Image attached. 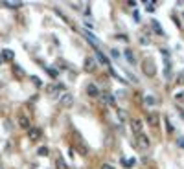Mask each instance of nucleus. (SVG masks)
Here are the masks:
<instances>
[{
    "label": "nucleus",
    "instance_id": "30",
    "mask_svg": "<svg viewBox=\"0 0 184 169\" xmlns=\"http://www.w3.org/2000/svg\"><path fill=\"white\" fill-rule=\"evenodd\" d=\"M175 99H177V101H184V94H177Z\"/></svg>",
    "mask_w": 184,
    "mask_h": 169
},
{
    "label": "nucleus",
    "instance_id": "11",
    "mask_svg": "<svg viewBox=\"0 0 184 169\" xmlns=\"http://www.w3.org/2000/svg\"><path fill=\"white\" fill-rule=\"evenodd\" d=\"M48 92L52 96H55V98H59L63 94V85H52V86H48Z\"/></svg>",
    "mask_w": 184,
    "mask_h": 169
},
{
    "label": "nucleus",
    "instance_id": "3",
    "mask_svg": "<svg viewBox=\"0 0 184 169\" xmlns=\"http://www.w3.org/2000/svg\"><path fill=\"white\" fill-rule=\"evenodd\" d=\"M136 143H138V147H140L142 151H147V149L151 147V141H149V138H147L144 132L136 136Z\"/></svg>",
    "mask_w": 184,
    "mask_h": 169
},
{
    "label": "nucleus",
    "instance_id": "29",
    "mask_svg": "<svg viewBox=\"0 0 184 169\" xmlns=\"http://www.w3.org/2000/svg\"><path fill=\"white\" fill-rule=\"evenodd\" d=\"M123 164H125V165H127V167H133V165H134V160H125V162H123Z\"/></svg>",
    "mask_w": 184,
    "mask_h": 169
},
{
    "label": "nucleus",
    "instance_id": "27",
    "mask_svg": "<svg viewBox=\"0 0 184 169\" xmlns=\"http://www.w3.org/2000/svg\"><path fill=\"white\" fill-rule=\"evenodd\" d=\"M166 125H168V132H173V125L169 123V119H166Z\"/></svg>",
    "mask_w": 184,
    "mask_h": 169
},
{
    "label": "nucleus",
    "instance_id": "12",
    "mask_svg": "<svg viewBox=\"0 0 184 169\" xmlns=\"http://www.w3.org/2000/svg\"><path fill=\"white\" fill-rule=\"evenodd\" d=\"M0 57H2L4 61H13V59H15V54H13V50H9V48H6V50H2V54H0Z\"/></svg>",
    "mask_w": 184,
    "mask_h": 169
},
{
    "label": "nucleus",
    "instance_id": "33",
    "mask_svg": "<svg viewBox=\"0 0 184 169\" xmlns=\"http://www.w3.org/2000/svg\"><path fill=\"white\" fill-rule=\"evenodd\" d=\"M0 169H2V167H0Z\"/></svg>",
    "mask_w": 184,
    "mask_h": 169
},
{
    "label": "nucleus",
    "instance_id": "9",
    "mask_svg": "<svg viewBox=\"0 0 184 169\" xmlns=\"http://www.w3.org/2000/svg\"><path fill=\"white\" fill-rule=\"evenodd\" d=\"M41 134H42V132H41L39 127H31V129L28 131V138H30L31 141H37V140L41 138Z\"/></svg>",
    "mask_w": 184,
    "mask_h": 169
},
{
    "label": "nucleus",
    "instance_id": "17",
    "mask_svg": "<svg viewBox=\"0 0 184 169\" xmlns=\"http://www.w3.org/2000/svg\"><path fill=\"white\" fill-rule=\"evenodd\" d=\"M48 153H50L48 147H39V149H37V154H39V156H48Z\"/></svg>",
    "mask_w": 184,
    "mask_h": 169
},
{
    "label": "nucleus",
    "instance_id": "23",
    "mask_svg": "<svg viewBox=\"0 0 184 169\" xmlns=\"http://www.w3.org/2000/svg\"><path fill=\"white\" fill-rule=\"evenodd\" d=\"M146 6H147L146 8L147 11H155V2H146Z\"/></svg>",
    "mask_w": 184,
    "mask_h": 169
},
{
    "label": "nucleus",
    "instance_id": "31",
    "mask_svg": "<svg viewBox=\"0 0 184 169\" xmlns=\"http://www.w3.org/2000/svg\"><path fill=\"white\" fill-rule=\"evenodd\" d=\"M46 70H48V74H50V76H54V77L57 76V72H55V70H52V68H46Z\"/></svg>",
    "mask_w": 184,
    "mask_h": 169
},
{
    "label": "nucleus",
    "instance_id": "20",
    "mask_svg": "<svg viewBox=\"0 0 184 169\" xmlns=\"http://www.w3.org/2000/svg\"><path fill=\"white\" fill-rule=\"evenodd\" d=\"M116 112H118V118H120V122H127V114H125V110L118 109Z\"/></svg>",
    "mask_w": 184,
    "mask_h": 169
},
{
    "label": "nucleus",
    "instance_id": "2",
    "mask_svg": "<svg viewBox=\"0 0 184 169\" xmlns=\"http://www.w3.org/2000/svg\"><path fill=\"white\" fill-rule=\"evenodd\" d=\"M59 103H61V107H64V109L72 107V105H74V96H72L70 92H63V94L59 96Z\"/></svg>",
    "mask_w": 184,
    "mask_h": 169
},
{
    "label": "nucleus",
    "instance_id": "1",
    "mask_svg": "<svg viewBox=\"0 0 184 169\" xmlns=\"http://www.w3.org/2000/svg\"><path fill=\"white\" fill-rule=\"evenodd\" d=\"M142 70H144V74H146V76L153 77V76L156 74V68H155V63H153V59H146V61L142 63Z\"/></svg>",
    "mask_w": 184,
    "mask_h": 169
},
{
    "label": "nucleus",
    "instance_id": "24",
    "mask_svg": "<svg viewBox=\"0 0 184 169\" xmlns=\"http://www.w3.org/2000/svg\"><path fill=\"white\" fill-rule=\"evenodd\" d=\"M101 169H116V167H114L112 164H103V165H101Z\"/></svg>",
    "mask_w": 184,
    "mask_h": 169
},
{
    "label": "nucleus",
    "instance_id": "26",
    "mask_svg": "<svg viewBox=\"0 0 184 169\" xmlns=\"http://www.w3.org/2000/svg\"><path fill=\"white\" fill-rule=\"evenodd\" d=\"M140 44L147 46V44H149V39H146V37H140Z\"/></svg>",
    "mask_w": 184,
    "mask_h": 169
},
{
    "label": "nucleus",
    "instance_id": "6",
    "mask_svg": "<svg viewBox=\"0 0 184 169\" xmlns=\"http://www.w3.org/2000/svg\"><path fill=\"white\" fill-rule=\"evenodd\" d=\"M146 122H147V125H151V127H158V114H156V112H147Z\"/></svg>",
    "mask_w": 184,
    "mask_h": 169
},
{
    "label": "nucleus",
    "instance_id": "18",
    "mask_svg": "<svg viewBox=\"0 0 184 169\" xmlns=\"http://www.w3.org/2000/svg\"><path fill=\"white\" fill-rule=\"evenodd\" d=\"M144 103L151 107V105H155V103H156V99L153 98V96H146V98H144Z\"/></svg>",
    "mask_w": 184,
    "mask_h": 169
},
{
    "label": "nucleus",
    "instance_id": "4",
    "mask_svg": "<svg viewBox=\"0 0 184 169\" xmlns=\"http://www.w3.org/2000/svg\"><path fill=\"white\" fill-rule=\"evenodd\" d=\"M18 127L20 129H24V131H30L31 129V122H30V118L26 116V114H18Z\"/></svg>",
    "mask_w": 184,
    "mask_h": 169
},
{
    "label": "nucleus",
    "instance_id": "28",
    "mask_svg": "<svg viewBox=\"0 0 184 169\" xmlns=\"http://www.w3.org/2000/svg\"><path fill=\"white\" fill-rule=\"evenodd\" d=\"M31 81H33V83H35V85H37V86H41V85H42V83H41V79H39V77H31Z\"/></svg>",
    "mask_w": 184,
    "mask_h": 169
},
{
    "label": "nucleus",
    "instance_id": "32",
    "mask_svg": "<svg viewBox=\"0 0 184 169\" xmlns=\"http://www.w3.org/2000/svg\"><path fill=\"white\" fill-rule=\"evenodd\" d=\"M179 147H184V138H180V140H179Z\"/></svg>",
    "mask_w": 184,
    "mask_h": 169
},
{
    "label": "nucleus",
    "instance_id": "7",
    "mask_svg": "<svg viewBox=\"0 0 184 169\" xmlns=\"http://www.w3.org/2000/svg\"><path fill=\"white\" fill-rule=\"evenodd\" d=\"M100 99H101L103 103H107V105H114V103H116V98H114L110 92H103V94H100Z\"/></svg>",
    "mask_w": 184,
    "mask_h": 169
},
{
    "label": "nucleus",
    "instance_id": "5",
    "mask_svg": "<svg viewBox=\"0 0 184 169\" xmlns=\"http://www.w3.org/2000/svg\"><path fill=\"white\" fill-rule=\"evenodd\" d=\"M131 129L133 132L138 136V134H142V119H138V118H133L131 119Z\"/></svg>",
    "mask_w": 184,
    "mask_h": 169
},
{
    "label": "nucleus",
    "instance_id": "10",
    "mask_svg": "<svg viewBox=\"0 0 184 169\" xmlns=\"http://www.w3.org/2000/svg\"><path fill=\"white\" fill-rule=\"evenodd\" d=\"M87 94L90 96V98H100V90H98V86H96L94 83H90V85L87 86Z\"/></svg>",
    "mask_w": 184,
    "mask_h": 169
},
{
    "label": "nucleus",
    "instance_id": "22",
    "mask_svg": "<svg viewBox=\"0 0 184 169\" xmlns=\"http://www.w3.org/2000/svg\"><path fill=\"white\" fill-rule=\"evenodd\" d=\"M177 85H184V72L177 76Z\"/></svg>",
    "mask_w": 184,
    "mask_h": 169
},
{
    "label": "nucleus",
    "instance_id": "8",
    "mask_svg": "<svg viewBox=\"0 0 184 169\" xmlns=\"http://www.w3.org/2000/svg\"><path fill=\"white\" fill-rule=\"evenodd\" d=\"M96 66H98V63H96L94 57H87L85 59V72H94Z\"/></svg>",
    "mask_w": 184,
    "mask_h": 169
},
{
    "label": "nucleus",
    "instance_id": "25",
    "mask_svg": "<svg viewBox=\"0 0 184 169\" xmlns=\"http://www.w3.org/2000/svg\"><path fill=\"white\" fill-rule=\"evenodd\" d=\"M116 39H120V41H125V42H129V37H127V35H116Z\"/></svg>",
    "mask_w": 184,
    "mask_h": 169
},
{
    "label": "nucleus",
    "instance_id": "15",
    "mask_svg": "<svg viewBox=\"0 0 184 169\" xmlns=\"http://www.w3.org/2000/svg\"><path fill=\"white\" fill-rule=\"evenodd\" d=\"M125 59H127L131 64H136V59H134V55L131 54V50H125Z\"/></svg>",
    "mask_w": 184,
    "mask_h": 169
},
{
    "label": "nucleus",
    "instance_id": "21",
    "mask_svg": "<svg viewBox=\"0 0 184 169\" xmlns=\"http://www.w3.org/2000/svg\"><path fill=\"white\" fill-rule=\"evenodd\" d=\"M13 72H15V76H18V77H22V76H24V70H22V68H18L17 64L13 66Z\"/></svg>",
    "mask_w": 184,
    "mask_h": 169
},
{
    "label": "nucleus",
    "instance_id": "19",
    "mask_svg": "<svg viewBox=\"0 0 184 169\" xmlns=\"http://www.w3.org/2000/svg\"><path fill=\"white\" fill-rule=\"evenodd\" d=\"M98 59H100V63H101V64L109 66V59H107V57H105V55H103L101 52H98Z\"/></svg>",
    "mask_w": 184,
    "mask_h": 169
},
{
    "label": "nucleus",
    "instance_id": "16",
    "mask_svg": "<svg viewBox=\"0 0 184 169\" xmlns=\"http://www.w3.org/2000/svg\"><path fill=\"white\" fill-rule=\"evenodd\" d=\"M151 22H153V30H155V31H156L158 35H164V31H162V28H160V24H158L156 20H151Z\"/></svg>",
    "mask_w": 184,
    "mask_h": 169
},
{
    "label": "nucleus",
    "instance_id": "13",
    "mask_svg": "<svg viewBox=\"0 0 184 169\" xmlns=\"http://www.w3.org/2000/svg\"><path fill=\"white\" fill-rule=\"evenodd\" d=\"M4 8H9V9H18L22 8V2H13V0H6V2H2Z\"/></svg>",
    "mask_w": 184,
    "mask_h": 169
},
{
    "label": "nucleus",
    "instance_id": "14",
    "mask_svg": "<svg viewBox=\"0 0 184 169\" xmlns=\"http://www.w3.org/2000/svg\"><path fill=\"white\" fill-rule=\"evenodd\" d=\"M55 165H57V169H68V165H66V162L61 158V156H57L55 158Z\"/></svg>",
    "mask_w": 184,
    "mask_h": 169
}]
</instances>
